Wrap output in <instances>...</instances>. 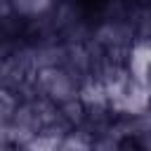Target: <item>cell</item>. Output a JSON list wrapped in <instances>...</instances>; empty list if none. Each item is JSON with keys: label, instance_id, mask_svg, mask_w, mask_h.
Returning <instances> with one entry per match:
<instances>
[{"label": "cell", "instance_id": "cell-1", "mask_svg": "<svg viewBox=\"0 0 151 151\" xmlns=\"http://www.w3.org/2000/svg\"><path fill=\"white\" fill-rule=\"evenodd\" d=\"M35 90L47 101L61 106L66 101L80 99L83 80L64 66H47V68H40L35 73Z\"/></svg>", "mask_w": 151, "mask_h": 151}, {"label": "cell", "instance_id": "cell-2", "mask_svg": "<svg viewBox=\"0 0 151 151\" xmlns=\"http://www.w3.org/2000/svg\"><path fill=\"white\" fill-rule=\"evenodd\" d=\"M137 142V149L139 151H151V127L149 130H142L137 137H132Z\"/></svg>", "mask_w": 151, "mask_h": 151}, {"label": "cell", "instance_id": "cell-3", "mask_svg": "<svg viewBox=\"0 0 151 151\" xmlns=\"http://www.w3.org/2000/svg\"><path fill=\"white\" fill-rule=\"evenodd\" d=\"M120 151H139V149H137V142L132 137H125L123 144H120Z\"/></svg>", "mask_w": 151, "mask_h": 151}, {"label": "cell", "instance_id": "cell-4", "mask_svg": "<svg viewBox=\"0 0 151 151\" xmlns=\"http://www.w3.org/2000/svg\"><path fill=\"white\" fill-rule=\"evenodd\" d=\"M146 87H149V92H151V68H149V76H146Z\"/></svg>", "mask_w": 151, "mask_h": 151}, {"label": "cell", "instance_id": "cell-5", "mask_svg": "<svg viewBox=\"0 0 151 151\" xmlns=\"http://www.w3.org/2000/svg\"><path fill=\"white\" fill-rule=\"evenodd\" d=\"M2 149H5V144H0V151H2Z\"/></svg>", "mask_w": 151, "mask_h": 151}, {"label": "cell", "instance_id": "cell-6", "mask_svg": "<svg viewBox=\"0 0 151 151\" xmlns=\"http://www.w3.org/2000/svg\"><path fill=\"white\" fill-rule=\"evenodd\" d=\"M0 2H7V0H0Z\"/></svg>", "mask_w": 151, "mask_h": 151}]
</instances>
